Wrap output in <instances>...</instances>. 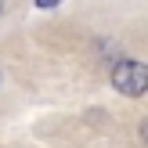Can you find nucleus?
<instances>
[{"label": "nucleus", "mask_w": 148, "mask_h": 148, "mask_svg": "<svg viewBox=\"0 0 148 148\" xmlns=\"http://www.w3.org/2000/svg\"><path fill=\"white\" fill-rule=\"evenodd\" d=\"M112 87L123 94V98H141V94L148 90V65L134 62V58L119 62L112 69Z\"/></svg>", "instance_id": "f257e3e1"}, {"label": "nucleus", "mask_w": 148, "mask_h": 148, "mask_svg": "<svg viewBox=\"0 0 148 148\" xmlns=\"http://www.w3.org/2000/svg\"><path fill=\"white\" fill-rule=\"evenodd\" d=\"M141 145H145V148H148V119H145V123H141Z\"/></svg>", "instance_id": "f03ea898"}, {"label": "nucleus", "mask_w": 148, "mask_h": 148, "mask_svg": "<svg viewBox=\"0 0 148 148\" xmlns=\"http://www.w3.org/2000/svg\"><path fill=\"white\" fill-rule=\"evenodd\" d=\"M36 4H40V7H54L58 0H36Z\"/></svg>", "instance_id": "7ed1b4c3"}, {"label": "nucleus", "mask_w": 148, "mask_h": 148, "mask_svg": "<svg viewBox=\"0 0 148 148\" xmlns=\"http://www.w3.org/2000/svg\"><path fill=\"white\" fill-rule=\"evenodd\" d=\"M0 14H4V0H0Z\"/></svg>", "instance_id": "20e7f679"}]
</instances>
